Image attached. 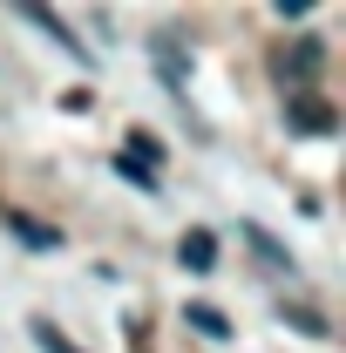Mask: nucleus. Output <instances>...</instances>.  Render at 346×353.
Masks as SVG:
<instances>
[{"label": "nucleus", "mask_w": 346, "mask_h": 353, "mask_svg": "<svg viewBox=\"0 0 346 353\" xmlns=\"http://www.w3.org/2000/svg\"><path fill=\"white\" fill-rule=\"evenodd\" d=\"M272 68H278V82L299 95V88L319 82V68H326V41H319V34H299L292 48H278V61H272Z\"/></svg>", "instance_id": "obj_1"}, {"label": "nucleus", "mask_w": 346, "mask_h": 353, "mask_svg": "<svg viewBox=\"0 0 346 353\" xmlns=\"http://www.w3.org/2000/svg\"><path fill=\"white\" fill-rule=\"evenodd\" d=\"M285 116H292V130H305V136H333V130H340V109H333L319 88H299V95H285Z\"/></svg>", "instance_id": "obj_2"}, {"label": "nucleus", "mask_w": 346, "mask_h": 353, "mask_svg": "<svg viewBox=\"0 0 346 353\" xmlns=\"http://www.w3.org/2000/svg\"><path fill=\"white\" fill-rule=\"evenodd\" d=\"M176 259H183V272H211V265H217V231L190 224V231L176 238Z\"/></svg>", "instance_id": "obj_3"}, {"label": "nucleus", "mask_w": 346, "mask_h": 353, "mask_svg": "<svg viewBox=\"0 0 346 353\" xmlns=\"http://www.w3.org/2000/svg\"><path fill=\"white\" fill-rule=\"evenodd\" d=\"M238 238H245V245H252V252H258L272 272H299V259H292V252H285V245H278L265 224H238Z\"/></svg>", "instance_id": "obj_4"}, {"label": "nucleus", "mask_w": 346, "mask_h": 353, "mask_svg": "<svg viewBox=\"0 0 346 353\" xmlns=\"http://www.w3.org/2000/svg\"><path fill=\"white\" fill-rule=\"evenodd\" d=\"M150 54H156V68H163V82H170L176 95H183V82H190V48H176L170 34H156V41H150Z\"/></svg>", "instance_id": "obj_5"}, {"label": "nucleus", "mask_w": 346, "mask_h": 353, "mask_svg": "<svg viewBox=\"0 0 346 353\" xmlns=\"http://www.w3.org/2000/svg\"><path fill=\"white\" fill-rule=\"evenodd\" d=\"M183 326L204 333V340H231V319L211 306V299H183Z\"/></svg>", "instance_id": "obj_6"}, {"label": "nucleus", "mask_w": 346, "mask_h": 353, "mask_svg": "<svg viewBox=\"0 0 346 353\" xmlns=\"http://www.w3.org/2000/svg\"><path fill=\"white\" fill-rule=\"evenodd\" d=\"M7 231H14L21 245H34V252H61V231H54V224H41V218H28V211H14V218H7Z\"/></svg>", "instance_id": "obj_7"}, {"label": "nucleus", "mask_w": 346, "mask_h": 353, "mask_svg": "<svg viewBox=\"0 0 346 353\" xmlns=\"http://www.w3.org/2000/svg\"><path fill=\"white\" fill-rule=\"evenodd\" d=\"M21 21H34V28H41L48 41H61V48H75V28H68V21H61V14H54V7H41V0H21Z\"/></svg>", "instance_id": "obj_8"}, {"label": "nucleus", "mask_w": 346, "mask_h": 353, "mask_svg": "<svg viewBox=\"0 0 346 353\" xmlns=\"http://www.w3.org/2000/svg\"><path fill=\"white\" fill-rule=\"evenodd\" d=\"M278 319H285L292 333H305V340H326V333H333V319H326V312H312V306H292V299L278 306Z\"/></svg>", "instance_id": "obj_9"}, {"label": "nucleus", "mask_w": 346, "mask_h": 353, "mask_svg": "<svg viewBox=\"0 0 346 353\" xmlns=\"http://www.w3.org/2000/svg\"><path fill=\"white\" fill-rule=\"evenodd\" d=\"M123 143H130L123 157H130V163H143V170L156 176V163H163V143H156V136H150V130H130V136H123Z\"/></svg>", "instance_id": "obj_10"}, {"label": "nucleus", "mask_w": 346, "mask_h": 353, "mask_svg": "<svg viewBox=\"0 0 346 353\" xmlns=\"http://www.w3.org/2000/svg\"><path fill=\"white\" fill-rule=\"evenodd\" d=\"M34 347H41V353H82L61 326H54V319H34Z\"/></svg>", "instance_id": "obj_11"}, {"label": "nucleus", "mask_w": 346, "mask_h": 353, "mask_svg": "<svg viewBox=\"0 0 346 353\" xmlns=\"http://www.w3.org/2000/svg\"><path fill=\"white\" fill-rule=\"evenodd\" d=\"M116 176H130L136 190H143V197H150V190H156V176L143 170V163H130V157H123V150H116Z\"/></svg>", "instance_id": "obj_12"}]
</instances>
